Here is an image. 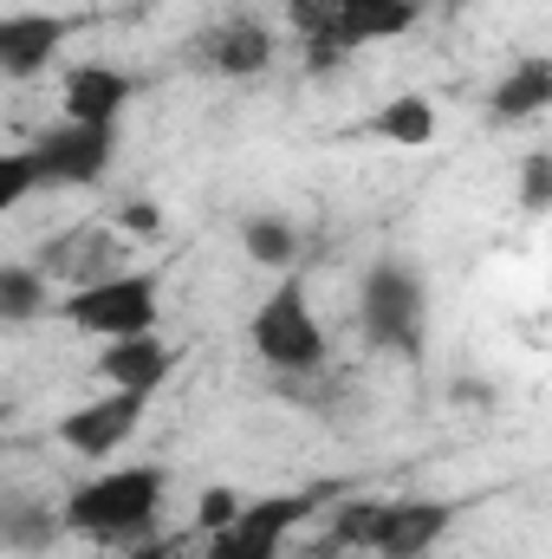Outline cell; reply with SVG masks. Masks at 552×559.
<instances>
[{
  "instance_id": "cell-1",
  "label": "cell",
  "mask_w": 552,
  "mask_h": 559,
  "mask_svg": "<svg viewBox=\"0 0 552 559\" xmlns=\"http://www.w3.org/2000/svg\"><path fill=\"white\" fill-rule=\"evenodd\" d=\"M163 488H169V475H163L156 462L105 468V475H92L85 488L65 495L59 527H65V534H92V540H131V534H143V527L156 521Z\"/></svg>"
},
{
  "instance_id": "cell-2",
  "label": "cell",
  "mask_w": 552,
  "mask_h": 559,
  "mask_svg": "<svg viewBox=\"0 0 552 559\" xmlns=\"http://www.w3.org/2000/svg\"><path fill=\"white\" fill-rule=\"evenodd\" d=\"M416 26V0H292V33L305 39V59L325 72L345 52L371 39H397Z\"/></svg>"
},
{
  "instance_id": "cell-3",
  "label": "cell",
  "mask_w": 552,
  "mask_h": 559,
  "mask_svg": "<svg viewBox=\"0 0 552 559\" xmlns=\"http://www.w3.org/2000/svg\"><path fill=\"white\" fill-rule=\"evenodd\" d=\"M338 488H345V481H312V488H299V495H254V501H241L235 521L208 534V554L202 559H279L286 534H292L312 508H325Z\"/></svg>"
},
{
  "instance_id": "cell-4",
  "label": "cell",
  "mask_w": 552,
  "mask_h": 559,
  "mask_svg": "<svg viewBox=\"0 0 552 559\" xmlns=\"http://www.w3.org/2000/svg\"><path fill=\"white\" fill-rule=\"evenodd\" d=\"M52 312L92 338H137V332H156L163 293H156V274H105L92 286H72Z\"/></svg>"
},
{
  "instance_id": "cell-5",
  "label": "cell",
  "mask_w": 552,
  "mask_h": 559,
  "mask_svg": "<svg viewBox=\"0 0 552 559\" xmlns=\"http://www.w3.org/2000/svg\"><path fill=\"white\" fill-rule=\"evenodd\" d=\"M248 338H254V352L274 371H286V378H305V371L325 365V325H319V312H312V299H305L299 280H279L274 293L261 299Z\"/></svg>"
},
{
  "instance_id": "cell-6",
  "label": "cell",
  "mask_w": 552,
  "mask_h": 559,
  "mask_svg": "<svg viewBox=\"0 0 552 559\" xmlns=\"http://www.w3.org/2000/svg\"><path fill=\"white\" fill-rule=\"evenodd\" d=\"M358 319H364V338H371V345L404 352V358H422V280H416L410 261H377V267L364 274Z\"/></svg>"
},
{
  "instance_id": "cell-7",
  "label": "cell",
  "mask_w": 552,
  "mask_h": 559,
  "mask_svg": "<svg viewBox=\"0 0 552 559\" xmlns=\"http://www.w3.org/2000/svg\"><path fill=\"white\" fill-rule=\"evenodd\" d=\"M26 169L33 189H72V182H98L111 169V131L92 124H52L26 143Z\"/></svg>"
},
{
  "instance_id": "cell-8",
  "label": "cell",
  "mask_w": 552,
  "mask_h": 559,
  "mask_svg": "<svg viewBox=\"0 0 552 559\" xmlns=\"http://www.w3.org/2000/svg\"><path fill=\"white\" fill-rule=\"evenodd\" d=\"M455 527V508L448 501H377L371 514V534H364V554L377 559H422L442 534Z\"/></svg>"
},
{
  "instance_id": "cell-9",
  "label": "cell",
  "mask_w": 552,
  "mask_h": 559,
  "mask_svg": "<svg viewBox=\"0 0 552 559\" xmlns=\"http://www.w3.org/2000/svg\"><path fill=\"white\" fill-rule=\"evenodd\" d=\"M143 411H149V397H137V391L92 397L85 411H72V417L59 423V442H65V449H79V455H111L124 436H137Z\"/></svg>"
},
{
  "instance_id": "cell-10",
  "label": "cell",
  "mask_w": 552,
  "mask_h": 559,
  "mask_svg": "<svg viewBox=\"0 0 552 559\" xmlns=\"http://www.w3.org/2000/svg\"><path fill=\"white\" fill-rule=\"evenodd\" d=\"M65 13H0V79H33L65 46Z\"/></svg>"
},
{
  "instance_id": "cell-11",
  "label": "cell",
  "mask_w": 552,
  "mask_h": 559,
  "mask_svg": "<svg viewBox=\"0 0 552 559\" xmlns=\"http://www.w3.org/2000/svg\"><path fill=\"white\" fill-rule=\"evenodd\" d=\"M195 59L215 72V79H254L274 66V33L261 20H221L195 39Z\"/></svg>"
},
{
  "instance_id": "cell-12",
  "label": "cell",
  "mask_w": 552,
  "mask_h": 559,
  "mask_svg": "<svg viewBox=\"0 0 552 559\" xmlns=\"http://www.w3.org/2000/svg\"><path fill=\"white\" fill-rule=\"evenodd\" d=\"M131 72L118 66H79L65 72V124H92V131H111L118 111L131 105Z\"/></svg>"
},
{
  "instance_id": "cell-13",
  "label": "cell",
  "mask_w": 552,
  "mask_h": 559,
  "mask_svg": "<svg viewBox=\"0 0 552 559\" xmlns=\"http://www.w3.org/2000/svg\"><path fill=\"white\" fill-rule=\"evenodd\" d=\"M39 274L72 280V286H92V280H105V274H124V267H118V235H105V228H72V235H59V241L39 254Z\"/></svg>"
},
{
  "instance_id": "cell-14",
  "label": "cell",
  "mask_w": 552,
  "mask_h": 559,
  "mask_svg": "<svg viewBox=\"0 0 552 559\" xmlns=\"http://www.w3.org/2000/svg\"><path fill=\"white\" fill-rule=\"evenodd\" d=\"M169 365H176V352H169L156 332H137V338H105V352H98V371H105L118 391H137V397H149V391L169 378Z\"/></svg>"
},
{
  "instance_id": "cell-15",
  "label": "cell",
  "mask_w": 552,
  "mask_h": 559,
  "mask_svg": "<svg viewBox=\"0 0 552 559\" xmlns=\"http://www.w3.org/2000/svg\"><path fill=\"white\" fill-rule=\"evenodd\" d=\"M552 105V66L547 59H527L520 72H507L501 79V92L488 98V111H494V124H527V118H540Z\"/></svg>"
},
{
  "instance_id": "cell-16",
  "label": "cell",
  "mask_w": 552,
  "mask_h": 559,
  "mask_svg": "<svg viewBox=\"0 0 552 559\" xmlns=\"http://www.w3.org/2000/svg\"><path fill=\"white\" fill-rule=\"evenodd\" d=\"M52 312V293H46V274L39 267H0V319L7 325H33Z\"/></svg>"
},
{
  "instance_id": "cell-17",
  "label": "cell",
  "mask_w": 552,
  "mask_h": 559,
  "mask_svg": "<svg viewBox=\"0 0 552 559\" xmlns=\"http://www.w3.org/2000/svg\"><path fill=\"white\" fill-rule=\"evenodd\" d=\"M371 131H377L384 143L422 150V143L435 138V105H429V98H416V92H404V98H391V105L371 118Z\"/></svg>"
},
{
  "instance_id": "cell-18",
  "label": "cell",
  "mask_w": 552,
  "mask_h": 559,
  "mask_svg": "<svg viewBox=\"0 0 552 559\" xmlns=\"http://www.w3.org/2000/svg\"><path fill=\"white\" fill-rule=\"evenodd\" d=\"M241 248H248L261 267L286 274V267L299 261V228H292V222H279V215H254V222H241Z\"/></svg>"
},
{
  "instance_id": "cell-19",
  "label": "cell",
  "mask_w": 552,
  "mask_h": 559,
  "mask_svg": "<svg viewBox=\"0 0 552 559\" xmlns=\"http://www.w3.org/2000/svg\"><path fill=\"white\" fill-rule=\"evenodd\" d=\"M59 534H65V527H59V514H46V508H20V514L0 521V540L20 547V554H46Z\"/></svg>"
},
{
  "instance_id": "cell-20",
  "label": "cell",
  "mask_w": 552,
  "mask_h": 559,
  "mask_svg": "<svg viewBox=\"0 0 552 559\" xmlns=\"http://www.w3.org/2000/svg\"><path fill=\"white\" fill-rule=\"evenodd\" d=\"M33 195V169H26V150H0V215L13 209V202H26Z\"/></svg>"
},
{
  "instance_id": "cell-21",
  "label": "cell",
  "mask_w": 552,
  "mask_h": 559,
  "mask_svg": "<svg viewBox=\"0 0 552 559\" xmlns=\"http://www.w3.org/2000/svg\"><path fill=\"white\" fill-rule=\"evenodd\" d=\"M371 514H377V501L338 508V521H332V547H364V534H371Z\"/></svg>"
},
{
  "instance_id": "cell-22",
  "label": "cell",
  "mask_w": 552,
  "mask_h": 559,
  "mask_svg": "<svg viewBox=\"0 0 552 559\" xmlns=\"http://www.w3.org/2000/svg\"><path fill=\"white\" fill-rule=\"evenodd\" d=\"M520 176H527V182H520V189H527V209L540 215V209L552 202V156L547 150H533V156L520 163Z\"/></svg>"
},
{
  "instance_id": "cell-23",
  "label": "cell",
  "mask_w": 552,
  "mask_h": 559,
  "mask_svg": "<svg viewBox=\"0 0 552 559\" xmlns=\"http://www.w3.org/2000/svg\"><path fill=\"white\" fill-rule=\"evenodd\" d=\"M235 508H241V495H235V488H208V495H202V508H195V521H202V534H215V527H228V521H235Z\"/></svg>"
},
{
  "instance_id": "cell-24",
  "label": "cell",
  "mask_w": 552,
  "mask_h": 559,
  "mask_svg": "<svg viewBox=\"0 0 552 559\" xmlns=\"http://www.w3.org/2000/svg\"><path fill=\"white\" fill-rule=\"evenodd\" d=\"M124 228H131V235H163L156 202H124Z\"/></svg>"
},
{
  "instance_id": "cell-25",
  "label": "cell",
  "mask_w": 552,
  "mask_h": 559,
  "mask_svg": "<svg viewBox=\"0 0 552 559\" xmlns=\"http://www.w3.org/2000/svg\"><path fill=\"white\" fill-rule=\"evenodd\" d=\"M169 554H176V540H149V547H137L131 559H169Z\"/></svg>"
}]
</instances>
